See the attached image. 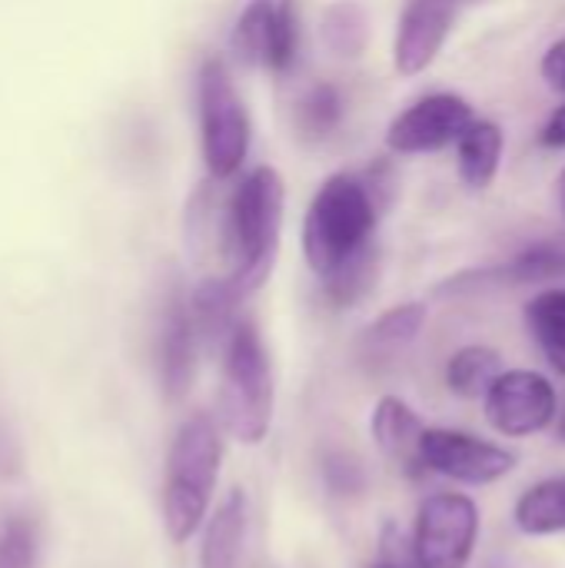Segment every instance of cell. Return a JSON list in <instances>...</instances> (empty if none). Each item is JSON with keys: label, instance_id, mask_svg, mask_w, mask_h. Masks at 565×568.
<instances>
[{"label": "cell", "instance_id": "obj_22", "mask_svg": "<svg viewBox=\"0 0 565 568\" xmlns=\"http://www.w3.org/2000/svg\"><path fill=\"white\" fill-rule=\"evenodd\" d=\"M426 326V306L423 303H403V306H393L386 310L370 329H366V346L370 349H380V353H393V349H403L410 346Z\"/></svg>", "mask_w": 565, "mask_h": 568}, {"label": "cell", "instance_id": "obj_1", "mask_svg": "<svg viewBox=\"0 0 565 568\" xmlns=\"http://www.w3.org/2000/svg\"><path fill=\"white\" fill-rule=\"evenodd\" d=\"M283 176L273 166H256L233 186L223 206L220 236L230 263L226 276L243 296L260 290L273 273L283 233Z\"/></svg>", "mask_w": 565, "mask_h": 568}, {"label": "cell", "instance_id": "obj_14", "mask_svg": "<svg viewBox=\"0 0 565 568\" xmlns=\"http://www.w3.org/2000/svg\"><path fill=\"white\" fill-rule=\"evenodd\" d=\"M503 150H506V136L503 126L493 120H473L460 140H456V166H460V180L470 190H486L503 163Z\"/></svg>", "mask_w": 565, "mask_h": 568}, {"label": "cell", "instance_id": "obj_23", "mask_svg": "<svg viewBox=\"0 0 565 568\" xmlns=\"http://www.w3.org/2000/svg\"><path fill=\"white\" fill-rule=\"evenodd\" d=\"M373 280H376V250L370 243L366 250H360L356 256L340 263L333 273H326L323 290L333 306H353L373 286Z\"/></svg>", "mask_w": 565, "mask_h": 568}, {"label": "cell", "instance_id": "obj_10", "mask_svg": "<svg viewBox=\"0 0 565 568\" xmlns=\"http://www.w3.org/2000/svg\"><path fill=\"white\" fill-rule=\"evenodd\" d=\"M473 106L460 93H430L406 106L386 130V146L393 153H436L460 140L473 123Z\"/></svg>", "mask_w": 565, "mask_h": 568}, {"label": "cell", "instance_id": "obj_2", "mask_svg": "<svg viewBox=\"0 0 565 568\" xmlns=\"http://www.w3.org/2000/svg\"><path fill=\"white\" fill-rule=\"evenodd\" d=\"M380 203L366 180L333 173L310 200L303 223V253L310 270L323 280L340 263L373 243Z\"/></svg>", "mask_w": 565, "mask_h": 568}, {"label": "cell", "instance_id": "obj_16", "mask_svg": "<svg viewBox=\"0 0 565 568\" xmlns=\"http://www.w3.org/2000/svg\"><path fill=\"white\" fill-rule=\"evenodd\" d=\"M246 536V496L233 489L216 516L206 526L203 549H200V568H236L240 566V549Z\"/></svg>", "mask_w": 565, "mask_h": 568}, {"label": "cell", "instance_id": "obj_30", "mask_svg": "<svg viewBox=\"0 0 565 568\" xmlns=\"http://www.w3.org/2000/svg\"><path fill=\"white\" fill-rule=\"evenodd\" d=\"M556 190H559V203H563V213H565V170L559 173V180H556Z\"/></svg>", "mask_w": 565, "mask_h": 568}, {"label": "cell", "instance_id": "obj_17", "mask_svg": "<svg viewBox=\"0 0 565 568\" xmlns=\"http://www.w3.org/2000/svg\"><path fill=\"white\" fill-rule=\"evenodd\" d=\"M370 429H373L376 446H380L386 456L400 459L403 466L420 463V459H416V443H420L423 423H420V416L413 413L410 403H403L400 396H383V399L376 403V409H373Z\"/></svg>", "mask_w": 565, "mask_h": 568}, {"label": "cell", "instance_id": "obj_32", "mask_svg": "<svg viewBox=\"0 0 565 568\" xmlns=\"http://www.w3.org/2000/svg\"><path fill=\"white\" fill-rule=\"evenodd\" d=\"M559 436H563V443H565V423H563V426H559Z\"/></svg>", "mask_w": 565, "mask_h": 568}, {"label": "cell", "instance_id": "obj_9", "mask_svg": "<svg viewBox=\"0 0 565 568\" xmlns=\"http://www.w3.org/2000/svg\"><path fill=\"white\" fill-rule=\"evenodd\" d=\"M233 53L270 73H286L300 57L296 0H250L230 33Z\"/></svg>", "mask_w": 565, "mask_h": 568}, {"label": "cell", "instance_id": "obj_26", "mask_svg": "<svg viewBox=\"0 0 565 568\" xmlns=\"http://www.w3.org/2000/svg\"><path fill=\"white\" fill-rule=\"evenodd\" d=\"M323 479L336 496H356L366 489V469L350 453H330L323 459Z\"/></svg>", "mask_w": 565, "mask_h": 568}, {"label": "cell", "instance_id": "obj_29", "mask_svg": "<svg viewBox=\"0 0 565 568\" xmlns=\"http://www.w3.org/2000/svg\"><path fill=\"white\" fill-rule=\"evenodd\" d=\"M539 143L546 150H565V103L553 110V116L539 130Z\"/></svg>", "mask_w": 565, "mask_h": 568}, {"label": "cell", "instance_id": "obj_31", "mask_svg": "<svg viewBox=\"0 0 565 568\" xmlns=\"http://www.w3.org/2000/svg\"><path fill=\"white\" fill-rule=\"evenodd\" d=\"M373 568H400V566H393V562H383V566H373Z\"/></svg>", "mask_w": 565, "mask_h": 568}, {"label": "cell", "instance_id": "obj_3", "mask_svg": "<svg viewBox=\"0 0 565 568\" xmlns=\"http://www.w3.org/2000/svg\"><path fill=\"white\" fill-rule=\"evenodd\" d=\"M223 443L210 416H190L170 446L167 479H163V526L173 542H186L213 503L220 476Z\"/></svg>", "mask_w": 565, "mask_h": 568}, {"label": "cell", "instance_id": "obj_6", "mask_svg": "<svg viewBox=\"0 0 565 568\" xmlns=\"http://www.w3.org/2000/svg\"><path fill=\"white\" fill-rule=\"evenodd\" d=\"M480 542V506L466 493L423 499L413 526L416 568H466Z\"/></svg>", "mask_w": 565, "mask_h": 568}, {"label": "cell", "instance_id": "obj_28", "mask_svg": "<svg viewBox=\"0 0 565 568\" xmlns=\"http://www.w3.org/2000/svg\"><path fill=\"white\" fill-rule=\"evenodd\" d=\"M23 466V453L17 436L10 433V426L0 419V479H13Z\"/></svg>", "mask_w": 565, "mask_h": 568}, {"label": "cell", "instance_id": "obj_7", "mask_svg": "<svg viewBox=\"0 0 565 568\" xmlns=\"http://www.w3.org/2000/svg\"><path fill=\"white\" fill-rule=\"evenodd\" d=\"M486 423L506 439H529L553 426L559 393L549 376L536 369H500L483 393Z\"/></svg>", "mask_w": 565, "mask_h": 568}, {"label": "cell", "instance_id": "obj_20", "mask_svg": "<svg viewBox=\"0 0 565 568\" xmlns=\"http://www.w3.org/2000/svg\"><path fill=\"white\" fill-rule=\"evenodd\" d=\"M320 37H323V43L336 57H360L366 50V40H370L366 7L356 3V0H336V3H330L326 13H323Z\"/></svg>", "mask_w": 565, "mask_h": 568}, {"label": "cell", "instance_id": "obj_5", "mask_svg": "<svg viewBox=\"0 0 565 568\" xmlns=\"http://www.w3.org/2000/svg\"><path fill=\"white\" fill-rule=\"evenodd\" d=\"M196 100L206 173L213 180H226L243 166L250 153V113L223 60H203L196 77Z\"/></svg>", "mask_w": 565, "mask_h": 568}, {"label": "cell", "instance_id": "obj_11", "mask_svg": "<svg viewBox=\"0 0 565 568\" xmlns=\"http://www.w3.org/2000/svg\"><path fill=\"white\" fill-rule=\"evenodd\" d=\"M453 23H456V0H410L400 17V30L393 43L396 70L403 77H416L430 70Z\"/></svg>", "mask_w": 565, "mask_h": 568}, {"label": "cell", "instance_id": "obj_13", "mask_svg": "<svg viewBox=\"0 0 565 568\" xmlns=\"http://www.w3.org/2000/svg\"><path fill=\"white\" fill-rule=\"evenodd\" d=\"M246 296L233 286V280L223 273V276H210L203 280L190 296V316H193V326H196V336L200 343L206 346H226L233 326L240 323L236 320V310Z\"/></svg>", "mask_w": 565, "mask_h": 568}, {"label": "cell", "instance_id": "obj_25", "mask_svg": "<svg viewBox=\"0 0 565 568\" xmlns=\"http://www.w3.org/2000/svg\"><path fill=\"white\" fill-rule=\"evenodd\" d=\"M40 536L33 519L10 516L0 526V568H37Z\"/></svg>", "mask_w": 565, "mask_h": 568}, {"label": "cell", "instance_id": "obj_12", "mask_svg": "<svg viewBox=\"0 0 565 568\" xmlns=\"http://www.w3.org/2000/svg\"><path fill=\"white\" fill-rule=\"evenodd\" d=\"M196 346H200V336L190 316L186 293L173 286L163 306V323H160V383L170 403H180L193 389Z\"/></svg>", "mask_w": 565, "mask_h": 568}, {"label": "cell", "instance_id": "obj_15", "mask_svg": "<svg viewBox=\"0 0 565 568\" xmlns=\"http://www.w3.org/2000/svg\"><path fill=\"white\" fill-rule=\"evenodd\" d=\"M513 523L523 536L546 539L565 532V473L533 483L513 506Z\"/></svg>", "mask_w": 565, "mask_h": 568}, {"label": "cell", "instance_id": "obj_24", "mask_svg": "<svg viewBox=\"0 0 565 568\" xmlns=\"http://www.w3.org/2000/svg\"><path fill=\"white\" fill-rule=\"evenodd\" d=\"M506 276L513 283H543L553 276H565V240L529 246L506 266Z\"/></svg>", "mask_w": 565, "mask_h": 568}, {"label": "cell", "instance_id": "obj_8", "mask_svg": "<svg viewBox=\"0 0 565 568\" xmlns=\"http://www.w3.org/2000/svg\"><path fill=\"white\" fill-rule=\"evenodd\" d=\"M416 459L430 473L460 486H493L516 469V453L463 429H426L416 443Z\"/></svg>", "mask_w": 565, "mask_h": 568}, {"label": "cell", "instance_id": "obj_21", "mask_svg": "<svg viewBox=\"0 0 565 568\" xmlns=\"http://www.w3.org/2000/svg\"><path fill=\"white\" fill-rule=\"evenodd\" d=\"M343 120V97L333 83H313L296 103V130L303 140H326Z\"/></svg>", "mask_w": 565, "mask_h": 568}, {"label": "cell", "instance_id": "obj_18", "mask_svg": "<svg viewBox=\"0 0 565 568\" xmlns=\"http://www.w3.org/2000/svg\"><path fill=\"white\" fill-rule=\"evenodd\" d=\"M526 326L549 366L565 376V286H549L526 303Z\"/></svg>", "mask_w": 565, "mask_h": 568}, {"label": "cell", "instance_id": "obj_19", "mask_svg": "<svg viewBox=\"0 0 565 568\" xmlns=\"http://www.w3.org/2000/svg\"><path fill=\"white\" fill-rule=\"evenodd\" d=\"M500 369H503L500 349L473 343V346H463V349H456L450 356V363H446V386L460 399H480L486 393V386L500 376Z\"/></svg>", "mask_w": 565, "mask_h": 568}, {"label": "cell", "instance_id": "obj_4", "mask_svg": "<svg viewBox=\"0 0 565 568\" xmlns=\"http://www.w3.org/2000/svg\"><path fill=\"white\" fill-rule=\"evenodd\" d=\"M220 423L246 446L263 443L273 423V373L266 346L253 323L240 320L223 346V383H220Z\"/></svg>", "mask_w": 565, "mask_h": 568}, {"label": "cell", "instance_id": "obj_27", "mask_svg": "<svg viewBox=\"0 0 565 568\" xmlns=\"http://www.w3.org/2000/svg\"><path fill=\"white\" fill-rule=\"evenodd\" d=\"M539 73H543V80H546L553 90L565 93V37L563 40H556V43L543 53V60H539Z\"/></svg>", "mask_w": 565, "mask_h": 568}]
</instances>
